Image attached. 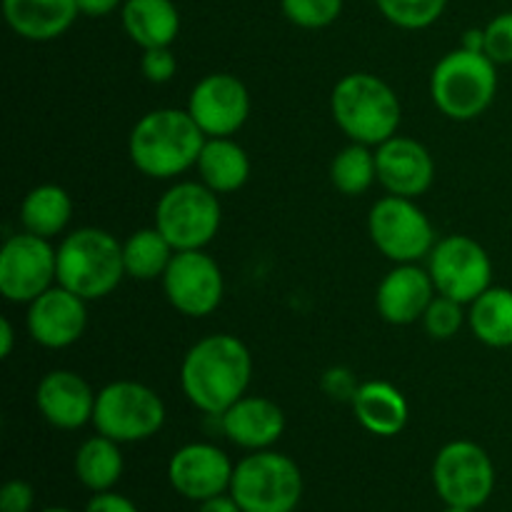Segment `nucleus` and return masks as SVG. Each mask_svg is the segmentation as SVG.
<instances>
[{
  "instance_id": "15",
  "label": "nucleus",
  "mask_w": 512,
  "mask_h": 512,
  "mask_svg": "<svg viewBox=\"0 0 512 512\" xmlns=\"http://www.w3.org/2000/svg\"><path fill=\"white\" fill-rule=\"evenodd\" d=\"M233 470V463L220 448L208 443H190L170 458L168 480L175 493L203 503L230 490Z\"/></svg>"
},
{
  "instance_id": "17",
  "label": "nucleus",
  "mask_w": 512,
  "mask_h": 512,
  "mask_svg": "<svg viewBox=\"0 0 512 512\" xmlns=\"http://www.w3.org/2000/svg\"><path fill=\"white\" fill-rule=\"evenodd\" d=\"M375 165H378V180L383 188L400 198L423 195L435 175L433 155L428 153V148L418 140L400 138V135L380 143Z\"/></svg>"
},
{
  "instance_id": "28",
  "label": "nucleus",
  "mask_w": 512,
  "mask_h": 512,
  "mask_svg": "<svg viewBox=\"0 0 512 512\" xmlns=\"http://www.w3.org/2000/svg\"><path fill=\"white\" fill-rule=\"evenodd\" d=\"M175 248L158 228H145L130 235L123 245L125 273L138 280H155L165 275Z\"/></svg>"
},
{
  "instance_id": "34",
  "label": "nucleus",
  "mask_w": 512,
  "mask_h": 512,
  "mask_svg": "<svg viewBox=\"0 0 512 512\" xmlns=\"http://www.w3.org/2000/svg\"><path fill=\"white\" fill-rule=\"evenodd\" d=\"M140 68L150 83H168L178 70V60L170 53V48H150L143 53Z\"/></svg>"
},
{
  "instance_id": "2",
  "label": "nucleus",
  "mask_w": 512,
  "mask_h": 512,
  "mask_svg": "<svg viewBox=\"0 0 512 512\" xmlns=\"http://www.w3.org/2000/svg\"><path fill=\"white\" fill-rule=\"evenodd\" d=\"M205 133L188 110L160 108L143 115L130 133V160L148 178H175L198 165Z\"/></svg>"
},
{
  "instance_id": "7",
  "label": "nucleus",
  "mask_w": 512,
  "mask_h": 512,
  "mask_svg": "<svg viewBox=\"0 0 512 512\" xmlns=\"http://www.w3.org/2000/svg\"><path fill=\"white\" fill-rule=\"evenodd\" d=\"M220 200L205 183L173 185L155 208V228L178 250H203L218 235Z\"/></svg>"
},
{
  "instance_id": "38",
  "label": "nucleus",
  "mask_w": 512,
  "mask_h": 512,
  "mask_svg": "<svg viewBox=\"0 0 512 512\" xmlns=\"http://www.w3.org/2000/svg\"><path fill=\"white\" fill-rule=\"evenodd\" d=\"M198 512H243V510H240V505L235 503L233 495L223 493V495H215V498L210 500H203Z\"/></svg>"
},
{
  "instance_id": "1",
  "label": "nucleus",
  "mask_w": 512,
  "mask_h": 512,
  "mask_svg": "<svg viewBox=\"0 0 512 512\" xmlns=\"http://www.w3.org/2000/svg\"><path fill=\"white\" fill-rule=\"evenodd\" d=\"M253 375L248 348L233 335H210L188 350L180 385L190 403L208 415H223L245 395Z\"/></svg>"
},
{
  "instance_id": "18",
  "label": "nucleus",
  "mask_w": 512,
  "mask_h": 512,
  "mask_svg": "<svg viewBox=\"0 0 512 512\" xmlns=\"http://www.w3.org/2000/svg\"><path fill=\"white\" fill-rule=\"evenodd\" d=\"M95 398L90 385L70 370H53L45 375L35 393L40 415L60 430H78L93 420Z\"/></svg>"
},
{
  "instance_id": "12",
  "label": "nucleus",
  "mask_w": 512,
  "mask_h": 512,
  "mask_svg": "<svg viewBox=\"0 0 512 512\" xmlns=\"http://www.w3.org/2000/svg\"><path fill=\"white\" fill-rule=\"evenodd\" d=\"M58 280V250L25 230L5 240L0 250V293L13 303H33Z\"/></svg>"
},
{
  "instance_id": "4",
  "label": "nucleus",
  "mask_w": 512,
  "mask_h": 512,
  "mask_svg": "<svg viewBox=\"0 0 512 512\" xmlns=\"http://www.w3.org/2000/svg\"><path fill=\"white\" fill-rule=\"evenodd\" d=\"M125 273L123 245L100 228H80L58 248V283L83 300L113 293Z\"/></svg>"
},
{
  "instance_id": "24",
  "label": "nucleus",
  "mask_w": 512,
  "mask_h": 512,
  "mask_svg": "<svg viewBox=\"0 0 512 512\" xmlns=\"http://www.w3.org/2000/svg\"><path fill=\"white\" fill-rule=\"evenodd\" d=\"M198 170L203 183L215 193H233L248 183L250 160L238 143L228 138L205 140L198 158Z\"/></svg>"
},
{
  "instance_id": "30",
  "label": "nucleus",
  "mask_w": 512,
  "mask_h": 512,
  "mask_svg": "<svg viewBox=\"0 0 512 512\" xmlns=\"http://www.w3.org/2000/svg\"><path fill=\"white\" fill-rule=\"evenodd\" d=\"M375 3L390 23L405 30H420L433 25L443 15L448 0H375Z\"/></svg>"
},
{
  "instance_id": "37",
  "label": "nucleus",
  "mask_w": 512,
  "mask_h": 512,
  "mask_svg": "<svg viewBox=\"0 0 512 512\" xmlns=\"http://www.w3.org/2000/svg\"><path fill=\"white\" fill-rule=\"evenodd\" d=\"M120 5V0H78L80 13L90 15V18H100V15L113 13Z\"/></svg>"
},
{
  "instance_id": "3",
  "label": "nucleus",
  "mask_w": 512,
  "mask_h": 512,
  "mask_svg": "<svg viewBox=\"0 0 512 512\" xmlns=\"http://www.w3.org/2000/svg\"><path fill=\"white\" fill-rule=\"evenodd\" d=\"M335 123L363 145H380L398 133L400 100L388 83L370 73H350L333 88L330 98Z\"/></svg>"
},
{
  "instance_id": "40",
  "label": "nucleus",
  "mask_w": 512,
  "mask_h": 512,
  "mask_svg": "<svg viewBox=\"0 0 512 512\" xmlns=\"http://www.w3.org/2000/svg\"><path fill=\"white\" fill-rule=\"evenodd\" d=\"M465 50H475V53H485V30H468L463 38Z\"/></svg>"
},
{
  "instance_id": "39",
  "label": "nucleus",
  "mask_w": 512,
  "mask_h": 512,
  "mask_svg": "<svg viewBox=\"0 0 512 512\" xmlns=\"http://www.w3.org/2000/svg\"><path fill=\"white\" fill-rule=\"evenodd\" d=\"M13 325H10V320L8 318H3L0 320V355H3V358H8L10 353H13Z\"/></svg>"
},
{
  "instance_id": "5",
  "label": "nucleus",
  "mask_w": 512,
  "mask_h": 512,
  "mask_svg": "<svg viewBox=\"0 0 512 512\" xmlns=\"http://www.w3.org/2000/svg\"><path fill=\"white\" fill-rule=\"evenodd\" d=\"M498 90L495 63L485 53L453 50L433 70L430 93L440 113L453 120H473L488 110Z\"/></svg>"
},
{
  "instance_id": "20",
  "label": "nucleus",
  "mask_w": 512,
  "mask_h": 512,
  "mask_svg": "<svg viewBox=\"0 0 512 512\" xmlns=\"http://www.w3.org/2000/svg\"><path fill=\"white\" fill-rule=\"evenodd\" d=\"M223 433L245 450H265L283 435L285 415L268 398H240L223 415Z\"/></svg>"
},
{
  "instance_id": "10",
  "label": "nucleus",
  "mask_w": 512,
  "mask_h": 512,
  "mask_svg": "<svg viewBox=\"0 0 512 512\" xmlns=\"http://www.w3.org/2000/svg\"><path fill=\"white\" fill-rule=\"evenodd\" d=\"M368 228L375 248L395 263H415L435 248V233L428 215L410 203V198L400 195H390L373 205Z\"/></svg>"
},
{
  "instance_id": "31",
  "label": "nucleus",
  "mask_w": 512,
  "mask_h": 512,
  "mask_svg": "<svg viewBox=\"0 0 512 512\" xmlns=\"http://www.w3.org/2000/svg\"><path fill=\"white\" fill-rule=\"evenodd\" d=\"M283 13L300 28H325L343 13V0H283Z\"/></svg>"
},
{
  "instance_id": "26",
  "label": "nucleus",
  "mask_w": 512,
  "mask_h": 512,
  "mask_svg": "<svg viewBox=\"0 0 512 512\" xmlns=\"http://www.w3.org/2000/svg\"><path fill=\"white\" fill-rule=\"evenodd\" d=\"M73 215V203L70 195L58 185H38L25 195L20 205V220L25 230L40 238H53L68 225Z\"/></svg>"
},
{
  "instance_id": "42",
  "label": "nucleus",
  "mask_w": 512,
  "mask_h": 512,
  "mask_svg": "<svg viewBox=\"0 0 512 512\" xmlns=\"http://www.w3.org/2000/svg\"><path fill=\"white\" fill-rule=\"evenodd\" d=\"M40 512H73V510H68V508H45V510H40Z\"/></svg>"
},
{
  "instance_id": "21",
  "label": "nucleus",
  "mask_w": 512,
  "mask_h": 512,
  "mask_svg": "<svg viewBox=\"0 0 512 512\" xmlns=\"http://www.w3.org/2000/svg\"><path fill=\"white\" fill-rule=\"evenodd\" d=\"M10 28L25 40H53L78 18V0H3Z\"/></svg>"
},
{
  "instance_id": "23",
  "label": "nucleus",
  "mask_w": 512,
  "mask_h": 512,
  "mask_svg": "<svg viewBox=\"0 0 512 512\" xmlns=\"http://www.w3.org/2000/svg\"><path fill=\"white\" fill-rule=\"evenodd\" d=\"M123 25L143 50L168 48L180 30V15L173 0H125Z\"/></svg>"
},
{
  "instance_id": "29",
  "label": "nucleus",
  "mask_w": 512,
  "mask_h": 512,
  "mask_svg": "<svg viewBox=\"0 0 512 512\" xmlns=\"http://www.w3.org/2000/svg\"><path fill=\"white\" fill-rule=\"evenodd\" d=\"M378 178V165H375V153H370L363 143L348 145L335 155L330 165V180L335 188L345 195H360L373 185Z\"/></svg>"
},
{
  "instance_id": "22",
  "label": "nucleus",
  "mask_w": 512,
  "mask_h": 512,
  "mask_svg": "<svg viewBox=\"0 0 512 512\" xmlns=\"http://www.w3.org/2000/svg\"><path fill=\"white\" fill-rule=\"evenodd\" d=\"M350 400H353L355 418L368 433L393 438L408 425V403L395 385L370 380L355 388Z\"/></svg>"
},
{
  "instance_id": "32",
  "label": "nucleus",
  "mask_w": 512,
  "mask_h": 512,
  "mask_svg": "<svg viewBox=\"0 0 512 512\" xmlns=\"http://www.w3.org/2000/svg\"><path fill=\"white\" fill-rule=\"evenodd\" d=\"M425 330H428L433 338L448 340L453 335H458V330L463 328V303L448 298V295H440L433 298V303L428 305L423 315Z\"/></svg>"
},
{
  "instance_id": "19",
  "label": "nucleus",
  "mask_w": 512,
  "mask_h": 512,
  "mask_svg": "<svg viewBox=\"0 0 512 512\" xmlns=\"http://www.w3.org/2000/svg\"><path fill=\"white\" fill-rule=\"evenodd\" d=\"M435 283L430 273L415 268L413 263H400L390 270L378 288V313L393 325H410L423 318L433 303Z\"/></svg>"
},
{
  "instance_id": "25",
  "label": "nucleus",
  "mask_w": 512,
  "mask_h": 512,
  "mask_svg": "<svg viewBox=\"0 0 512 512\" xmlns=\"http://www.w3.org/2000/svg\"><path fill=\"white\" fill-rule=\"evenodd\" d=\"M470 308V328L480 343L490 348H510L512 345V290L488 288L473 300Z\"/></svg>"
},
{
  "instance_id": "14",
  "label": "nucleus",
  "mask_w": 512,
  "mask_h": 512,
  "mask_svg": "<svg viewBox=\"0 0 512 512\" xmlns=\"http://www.w3.org/2000/svg\"><path fill=\"white\" fill-rule=\"evenodd\" d=\"M188 113L210 138H228L250 115L248 88L230 73H213L190 93Z\"/></svg>"
},
{
  "instance_id": "16",
  "label": "nucleus",
  "mask_w": 512,
  "mask_h": 512,
  "mask_svg": "<svg viewBox=\"0 0 512 512\" xmlns=\"http://www.w3.org/2000/svg\"><path fill=\"white\" fill-rule=\"evenodd\" d=\"M85 325H88L85 300L63 285L48 288L30 303L28 330L35 343L45 348H68L85 333Z\"/></svg>"
},
{
  "instance_id": "6",
  "label": "nucleus",
  "mask_w": 512,
  "mask_h": 512,
  "mask_svg": "<svg viewBox=\"0 0 512 512\" xmlns=\"http://www.w3.org/2000/svg\"><path fill=\"white\" fill-rule=\"evenodd\" d=\"M230 495L243 512H295L303 498V475L288 455L255 450L235 465Z\"/></svg>"
},
{
  "instance_id": "8",
  "label": "nucleus",
  "mask_w": 512,
  "mask_h": 512,
  "mask_svg": "<svg viewBox=\"0 0 512 512\" xmlns=\"http://www.w3.org/2000/svg\"><path fill=\"white\" fill-rule=\"evenodd\" d=\"M165 423V405L148 385L120 380L100 390L95 398L93 425L115 443L153 438Z\"/></svg>"
},
{
  "instance_id": "11",
  "label": "nucleus",
  "mask_w": 512,
  "mask_h": 512,
  "mask_svg": "<svg viewBox=\"0 0 512 512\" xmlns=\"http://www.w3.org/2000/svg\"><path fill=\"white\" fill-rule=\"evenodd\" d=\"M430 278L440 295L473 303L490 288L493 265L478 240L468 235H450L430 250Z\"/></svg>"
},
{
  "instance_id": "36",
  "label": "nucleus",
  "mask_w": 512,
  "mask_h": 512,
  "mask_svg": "<svg viewBox=\"0 0 512 512\" xmlns=\"http://www.w3.org/2000/svg\"><path fill=\"white\" fill-rule=\"evenodd\" d=\"M85 512H138V508L125 495L105 490V493H95V498L90 500Z\"/></svg>"
},
{
  "instance_id": "9",
  "label": "nucleus",
  "mask_w": 512,
  "mask_h": 512,
  "mask_svg": "<svg viewBox=\"0 0 512 512\" xmlns=\"http://www.w3.org/2000/svg\"><path fill=\"white\" fill-rule=\"evenodd\" d=\"M433 485L450 508L478 510L495 488V468L490 455L470 440H453L433 463Z\"/></svg>"
},
{
  "instance_id": "13",
  "label": "nucleus",
  "mask_w": 512,
  "mask_h": 512,
  "mask_svg": "<svg viewBox=\"0 0 512 512\" xmlns=\"http://www.w3.org/2000/svg\"><path fill=\"white\" fill-rule=\"evenodd\" d=\"M170 305L190 318L210 315L223 300V273L203 250H178L163 275Z\"/></svg>"
},
{
  "instance_id": "35",
  "label": "nucleus",
  "mask_w": 512,
  "mask_h": 512,
  "mask_svg": "<svg viewBox=\"0 0 512 512\" xmlns=\"http://www.w3.org/2000/svg\"><path fill=\"white\" fill-rule=\"evenodd\" d=\"M35 493L25 480H10L0 490V512H30Z\"/></svg>"
},
{
  "instance_id": "41",
  "label": "nucleus",
  "mask_w": 512,
  "mask_h": 512,
  "mask_svg": "<svg viewBox=\"0 0 512 512\" xmlns=\"http://www.w3.org/2000/svg\"><path fill=\"white\" fill-rule=\"evenodd\" d=\"M445 512H475V510H468V508H450V505H448V508H445Z\"/></svg>"
},
{
  "instance_id": "33",
  "label": "nucleus",
  "mask_w": 512,
  "mask_h": 512,
  "mask_svg": "<svg viewBox=\"0 0 512 512\" xmlns=\"http://www.w3.org/2000/svg\"><path fill=\"white\" fill-rule=\"evenodd\" d=\"M485 55L495 65L512 63V13L493 18L485 28Z\"/></svg>"
},
{
  "instance_id": "27",
  "label": "nucleus",
  "mask_w": 512,
  "mask_h": 512,
  "mask_svg": "<svg viewBox=\"0 0 512 512\" xmlns=\"http://www.w3.org/2000/svg\"><path fill=\"white\" fill-rule=\"evenodd\" d=\"M75 475L93 493H105L123 475V455L115 440L98 435L85 440L75 453Z\"/></svg>"
}]
</instances>
